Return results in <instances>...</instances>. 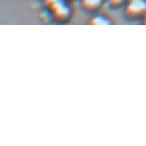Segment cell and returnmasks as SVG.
<instances>
[{
    "instance_id": "obj_1",
    "label": "cell",
    "mask_w": 146,
    "mask_h": 146,
    "mask_svg": "<svg viewBox=\"0 0 146 146\" xmlns=\"http://www.w3.org/2000/svg\"><path fill=\"white\" fill-rule=\"evenodd\" d=\"M125 14L133 19L143 18L146 14V0H126Z\"/></svg>"
},
{
    "instance_id": "obj_2",
    "label": "cell",
    "mask_w": 146,
    "mask_h": 146,
    "mask_svg": "<svg viewBox=\"0 0 146 146\" xmlns=\"http://www.w3.org/2000/svg\"><path fill=\"white\" fill-rule=\"evenodd\" d=\"M50 9H51L53 18H54L56 21H60V22L67 21L68 19L70 18L71 14H72L71 9L63 1V0H62L61 2H58V4H55V5L53 6V7H51Z\"/></svg>"
},
{
    "instance_id": "obj_3",
    "label": "cell",
    "mask_w": 146,
    "mask_h": 146,
    "mask_svg": "<svg viewBox=\"0 0 146 146\" xmlns=\"http://www.w3.org/2000/svg\"><path fill=\"white\" fill-rule=\"evenodd\" d=\"M104 0H82V9L87 12H95L101 7Z\"/></svg>"
},
{
    "instance_id": "obj_4",
    "label": "cell",
    "mask_w": 146,
    "mask_h": 146,
    "mask_svg": "<svg viewBox=\"0 0 146 146\" xmlns=\"http://www.w3.org/2000/svg\"><path fill=\"white\" fill-rule=\"evenodd\" d=\"M92 25H110L112 22L104 16H94L90 21Z\"/></svg>"
},
{
    "instance_id": "obj_5",
    "label": "cell",
    "mask_w": 146,
    "mask_h": 146,
    "mask_svg": "<svg viewBox=\"0 0 146 146\" xmlns=\"http://www.w3.org/2000/svg\"><path fill=\"white\" fill-rule=\"evenodd\" d=\"M107 1L113 7H119V6H121L122 4H124L126 2V0H107Z\"/></svg>"
},
{
    "instance_id": "obj_6",
    "label": "cell",
    "mask_w": 146,
    "mask_h": 146,
    "mask_svg": "<svg viewBox=\"0 0 146 146\" xmlns=\"http://www.w3.org/2000/svg\"><path fill=\"white\" fill-rule=\"evenodd\" d=\"M62 0H46L45 1V4H47V6H48L49 9H51V7H53V6L55 5V4H58V2H61Z\"/></svg>"
},
{
    "instance_id": "obj_7",
    "label": "cell",
    "mask_w": 146,
    "mask_h": 146,
    "mask_svg": "<svg viewBox=\"0 0 146 146\" xmlns=\"http://www.w3.org/2000/svg\"><path fill=\"white\" fill-rule=\"evenodd\" d=\"M143 22H144V24H146V14L144 15V17H143Z\"/></svg>"
}]
</instances>
